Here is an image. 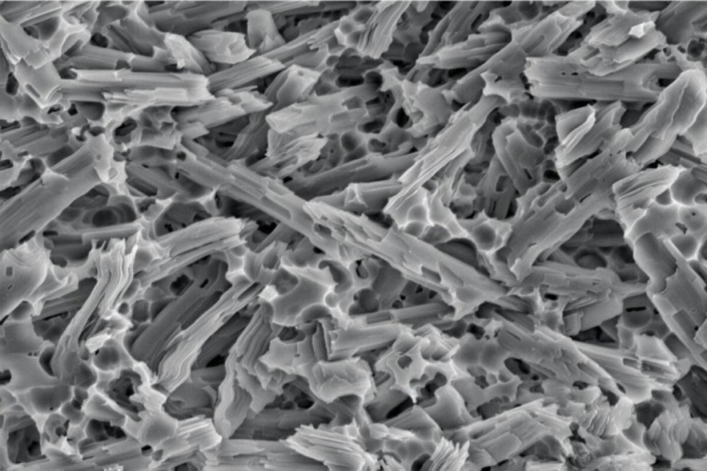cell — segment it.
Here are the masks:
<instances>
[{
	"instance_id": "6da1fadb",
	"label": "cell",
	"mask_w": 707,
	"mask_h": 471,
	"mask_svg": "<svg viewBox=\"0 0 707 471\" xmlns=\"http://www.w3.org/2000/svg\"><path fill=\"white\" fill-rule=\"evenodd\" d=\"M536 95L560 101H620L626 109L640 110L653 103L663 88L659 82L636 77L630 66L614 74L597 76L585 71L568 73L536 65Z\"/></svg>"
},
{
	"instance_id": "7a4b0ae2",
	"label": "cell",
	"mask_w": 707,
	"mask_h": 471,
	"mask_svg": "<svg viewBox=\"0 0 707 471\" xmlns=\"http://www.w3.org/2000/svg\"><path fill=\"white\" fill-rule=\"evenodd\" d=\"M677 259L661 289L648 298L670 332L690 351L696 366L706 370V350L694 342L696 331L706 322V277L677 251Z\"/></svg>"
},
{
	"instance_id": "3957f363",
	"label": "cell",
	"mask_w": 707,
	"mask_h": 471,
	"mask_svg": "<svg viewBox=\"0 0 707 471\" xmlns=\"http://www.w3.org/2000/svg\"><path fill=\"white\" fill-rule=\"evenodd\" d=\"M411 155H384L375 160L367 155L344 160L320 171L301 170L292 182L294 192L306 200L316 199L340 191L354 183L398 177L412 163Z\"/></svg>"
},
{
	"instance_id": "277c9868",
	"label": "cell",
	"mask_w": 707,
	"mask_h": 471,
	"mask_svg": "<svg viewBox=\"0 0 707 471\" xmlns=\"http://www.w3.org/2000/svg\"><path fill=\"white\" fill-rule=\"evenodd\" d=\"M289 442L298 452L323 465L327 470H377L379 455L368 452L340 426L302 425Z\"/></svg>"
},
{
	"instance_id": "5b68a950",
	"label": "cell",
	"mask_w": 707,
	"mask_h": 471,
	"mask_svg": "<svg viewBox=\"0 0 707 471\" xmlns=\"http://www.w3.org/2000/svg\"><path fill=\"white\" fill-rule=\"evenodd\" d=\"M630 138L629 128L623 126L603 144L597 155L585 158L563 181L565 198L579 202L594 193H611L615 182L641 169L626 152Z\"/></svg>"
},
{
	"instance_id": "8992f818",
	"label": "cell",
	"mask_w": 707,
	"mask_h": 471,
	"mask_svg": "<svg viewBox=\"0 0 707 471\" xmlns=\"http://www.w3.org/2000/svg\"><path fill=\"white\" fill-rule=\"evenodd\" d=\"M365 363L360 359L316 361L301 378L311 395L325 403L355 396L365 406L374 398L377 385L371 367Z\"/></svg>"
},
{
	"instance_id": "52a82bcc",
	"label": "cell",
	"mask_w": 707,
	"mask_h": 471,
	"mask_svg": "<svg viewBox=\"0 0 707 471\" xmlns=\"http://www.w3.org/2000/svg\"><path fill=\"white\" fill-rule=\"evenodd\" d=\"M682 169L665 164L646 167L612 185L614 211L624 233L658 197L670 189Z\"/></svg>"
},
{
	"instance_id": "ba28073f",
	"label": "cell",
	"mask_w": 707,
	"mask_h": 471,
	"mask_svg": "<svg viewBox=\"0 0 707 471\" xmlns=\"http://www.w3.org/2000/svg\"><path fill=\"white\" fill-rule=\"evenodd\" d=\"M579 348L598 363L612 378L624 396L635 405L648 402L657 390L675 389L664 386L641 369L640 358L630 349L615 343H594L577 340Z\"/></svg>"
},
{
	"instance_id": "9c48e42d",
	"label": "cell",
	"mask_w": 707,
	"mask_h": 471,
	"mask_svg": "<svg viewBox=\"0 0 707 471\" xmlns=\"http://www.w3.org/2000/svg\"><path fill=\"white\" fill-rule=\"evenodd\" d=\"M706 71L693 69L684 90L681 103L668 126L651 135L640 148L630 154L641 169L658 161L671 147L675 140L682 136L706 107Z\"/></svg>"
},
{
	"instance_id": "30bf717a",
	"label": "cell",
	"mask_w": 707,
	"mask_h": 471,
	"mask_svg": "<svg viewBox=\"0 0 707 471\" xmlns=\"http://www.w3.org/2000/svg\"><path fill=\"white\" fill-rule=\"evenodd\" d=\"M249 1H166L154 7L155 23L164 32L188 37L220 19L244 12Z\"/></svg>"
},
{
	"instance_id": "8fae6325",
	"label": "cell",
	"mask_w": 707,
	"mask_h": 471,
	"mask_svg": "<svg viewBox=\"0 0 707 471\" xmlns=\"http://www.w3.org/2000/svg\"><path fill=\"white\" fill-rule=\"evenodd\" d=\"M561 414L569 418L578 427L602 437L622 432L630 426L636 415V405L625 396L612 403L605 393L588 403H566L560 405Z\"/></svg>"
},
{
	"instance_id": "7c38bea8",
	"label": "cell",
	"mask_w": 707,
	"mask_h": 471,
	"mask_svg": "<svg viewBox=\"0 0 707 471\" xmlns=\"http://www.w3.org/2000/svg\"><path fill=\"white\" fill-rule=\"evenodd\" d=\"M692 416L691 405L686 399L664 407L647 426L644 439L647 450L670 463L683 457Z\"/></svg>"
},
{
	"instance_id": "4fadbf2b",
	"label": "cell",
	"mask_w": 707,
	"mask_h": 471,
	"mask_svg": "<svg viewBox=\"0 0 707 471\" xmlns=\"http://www.w3.org/2000/svg\"><path fill=\"white\" fill-rule=\"evenodd\" d=\"M706 0L672 1L659 11L655 27L668 45L687 52L692 44L706 40Z\"/></svg>"
},
{
	"instance_id": "5bb4252c",
	"label": "cell",
	"mask_w": 707,
	"mask_h": 471,
	"mask_svg": "<svg viewBox=\"0 0 707 471\" xmlns=\"http://www.w3.org/2000/svg\"><path fill=\"white\" fill-rule=\"evenodd\" d=\"M659 11L630 8L624 13L607 15L590 27L579 44L597 50L619 46L632 38H641L656 29Z\"/></svg>"
},
{
	"instance_id": "9a60e30c",
	"label": "cell",
	"mask_w": 707,
	"mask_h": 471,
	"mask_svg": "<svg viewBox=\"0 0 707 471\" xmlns=\"http://www.w3.org/2000/svg\"><path fill=\"white\" fill-rule=\"evenodd\" d=\"M690 71L688 70L681 72L668 86L663 87L657 99L640 115L635 123L628 126L631 139L626 148L627 153H635L651 135L662 131L668 126L679 106Z\"/></svg>"
},
{
	"instance_id": "2e32d148",
	"label": "cell",
	"mask_w": 707,
	"mask_h": 471,
	"mask_svg": "<svg viewBox=\"0 0 707 471\" xmlns=\"http://www.w3.org/2000/svg\"><path fill=\"white\" fill-rule=\"evenodd\" d=\"M634 262L646 278L648 297L659 291L677 265V251L668 239L645 233L630 244Z\"/></svg>"
},
{
	"instance_id": "e0dca14e",
	"label": "cell",
	"mask_w": 707,
	"mask_h": 471,
	"mask_svg": "<svg viewBox=\"0 0 707 471\" xmlns=\"http://www.w3.org/2000/svg\"><path fill=\"white\" fill-rule=\"evenodd\" d=\"M398 177L354 183L316 199L347 211L384 210L389 200L400 189Z\"/></svg>"
},
{
	"instance_id": "ac0fdd59",
	"label": "cell",
	"mask_w": 707,
	"mask_h": 471,
	"mask_svg": "<svg viewBox=\"0 0 707 471\" xmlns=\"http://www.w3.org/2000/svg\"><path fill=\"white\" fill-rule=\"evenodd\" d=\"M209 62L223 68L256 55L248 45L244 32L209 28L188 37Z\"/></svg>"
},
{
	"instance_id": "d6986e66",
	"label": "cell",
	"mask_w": 707,
	"mask_h": 471,
	"mask_svg": "<svg viewBox=\"0 0 707 471\" xmlns=\"http://www.w3.org/2000/svg\"><path fill=\"white\" fill-rule=\"evenodd\" d=\"M284 68L279 61L255 55L235 65L218 69L207 77L208 89L213 95L223 90L258 86Z\"/></svg>"
},
{
	"instance_id": "ffe728a7",
	"label": "cell",
	"mask_w": 707,
	"mask_h": 471,
	"mask_svg": "<svg viewBox=\"0 0 707 471\" xmlns=\"http://www.w3.org/2000/svg\"><path fill=\"white\" fill-rule=\"evenodd\" d=\"M595 121L577 147L566 157L559 170L598 152L603 144L623 126L626 107L622 102H597L592 104Z\"/></svg>"
},
{
	"instance_id": "44dd1931",
	"label": "cell",
	"mask_w": 707,
	"mask_h": 471,
	"mask_svg": "<svg viewBox=\"0 0 707 471\" xmlns=\"http://www.w3.org/2000/svg\"><path fill=\"white\" fill-rule=\"evenodd\" d=\"M165 47L159 48L156 68L161 73H192L208 77L218 68L189 41L188 37L166 32Z\"/></svg>"
},
{
	"instance_id": "7402d4cb",
	"label": "cell",
	"mask_w": 707,
	"mask_h": 471,
	"mask_svg": "<svg viewBox=\"0 0 707 471\" xmlns=\"http://www.w3.org/2000/svg\"><path fill=\"white\" fill-rule=\"evenodd\" d=\"M678 205L652 202L643 215L625 232V239L630 247L632 242L645 233L671 239L682 233L677 220Z\"/></svg>"
},
{
	"instance_id": "603a6c76",
	"label": "cell",
	"mask_w": 707,
	"mask_h": 471,
	"mask_svg": "<svg viewBox=\"0 0 707 471\" xmlns=\"http://www.w3.org/2000/svg\"><path fill=\"white\" fill-rule=\"evenodd\" d=\"M246 41L256 55H266L282 46L284 40L273 14L267 9L249 6L245 12Z\"/></svg>"
},
{
	"instance_id": "cb8c5ba5",
	"label": "cell",
	"mask_w": 707,
	"mask_h": 471,
	"mask_svg": "<svg viewBox=\"0 0 707 471\" xmlns=\"http://www.w3.org/2000/svg\"><path fill=\"white\" fill-rule=\"evenodd\" d=\"M667 45L664 36L655 29L644 37L630 39L617 47H601L597 50V55L603 61L630 66L653 50H663Z\"/></svg>"
},
{
	"instance_id": "d4e9b609",
	"label": "cell",
	"mask_w": 707,
	"mask_h": 471,
	"mask_svg": "<svg viewBox=\"0 0 707 471\" xmlns=\"http://www.w3.org/2000/svg\"><path fill=\"white\" fill-rule=\"evenodd\" d=\"M174 117L179 123L201 122L213 126L246 115L236 104L226 97H215L202 104L190 107L177 108Z\"/></svg>"
},
{
	"instance_id": "484cf974",
	"label": "cell",
	"mask_w": 707,
	"mask_h": 471,
	"mask_svg": "<svg viewBox=\"0 0 707 471\" xmlns=\"http://www.w3.org/2000/svg\"><path fill=\"white\" fill-rule=\"evenodd\" d=\"M678 206L707 205V164L682 169L668 189Z\"/></svg>"
},
{
	"instance_id": "4316f807",
	"label": "cell",
	"mask_w": 707,
	"mask_h": 471,
	"mask_svg": "<svg viewBox=\"0 0 707 471\" xmlns=\"http://www.w3.org/2000/svg\"><path fill=\"white\" fill-rule=\"evenodd\" d=\"M656 315L652 302L641 307L624 308L616 318L617 345L631 349L637 336L648 334Z\"/></svg>"
},
{
	"instance_id": "83f0119b",
	"label": "cell",
	"mask_w": 707,
	"mask_h": 471,
	"mask_svg": "<svg viewBox=\"0 0 707 471\" xmlns=\"http://www.w3.org/2000/svg\"><path fill=\"white\" fill-rule=\"evenodd\" d=\"M657 459L645 450L595 458L583 464L579 470L651 471Z\"/></svg>"
},
{
	"instance_id": "f1b7e54d",
	"label": "cell",
	"mask_w": 707,
	"mask_h": 471,
	"mask_svg": "<svg viewBox=\"0 0 707 471\" xmlns=\"http://www.w3.org/2000/svg\"><path fill=\"white\" fill-rule=\"evenodd\" d=\"M703 371L706 370L693 365L689 372L675 385L679 389L683 399L688 401L690 405L694 404L701 413L706 415L707 407L706 376V374L703 376L701 374Z\"/></svg>"
},
{
	"instance_id": "f546056e",
	"label": "cell",
	"mask_w": 707,
	"mask_h": 471,
	"mask_svg": "<svg viewBox=\"0 0 707 471\" xmlns=\"http://www.w3.org/2000/svg\"><path fill=\"white\" fill-rule=\"evenodd\" d=\"M258 86H251L235 90H223L214 95H222L228 97L245 113H258L269 112L273 104L266 97L263 92L258 90Z\"/></svg>"
},
{
	"instance_id": "4dcf8cb0",
	"label": "cell",
	"mask_w": 707,
	"mask_h": 471,
	"mask_svg": "<svg viewBox=\"0 0 707 471\" xmlns=\"http://www.w3.org/2000/svg\"><path fill=\"white\" fill-rule=\"evenodd\" d=\"M630 350L637 357L644 359L668 361L679 360L663 339L646 334L637 336Z\"/></svg>"
},
{
	"instance_id": "1f68e13d",
	"label": "cell",
	"mask_w": 707,
	"mask_h": 471,
	"mask_svg": "<svg viewBox=\"0 0 707 471\" xmlns=\"http://www.w3.org/2000/svg\"><path fill=\"white\" fill-rule=\"evenodd\" d=\"M677 220L683 232L699 240L706 238L707 205L678 206Z\"/></svg>"
},
{
	"instance_id": "d6a6232c",
	"label": "cell",
	"mask_w": 707,
	"mask_h": 471,
	"mask_svg": "<svg viewBox=\"0 0 707 471\" xmlns=\"http://www.w3.org/2000/svg\"><path fill=\"white\" fill-rule=\"evenodd\" d=\"M661 164L691 169L707 164L695 153L690 144L681 136L677 137L670 149L658 160Z\"/></svg>"
},
{
	"instance_id": "836d02e7",
	"label": "cell",
	"mask_w": 707,
	"mask_h": 471,
	"mask_svg": "<svg viewBox=\"0 0 707 471\" xmlns=\"http://www.w3.org/2000/svg\"><path fill=\"white\" fill-rule=\"evenodd\" d=\"M594 114L595 110L592 104L588 103L585 106L569 109L556 115L554 125L557 142Z\"/></svg>"
},
{
	"instance_id": "e575fe53",
	"label": "cell",
	"mask_w": 707,
	"mask_h": 471,
	"mask_svg": "<svg viewBox=\"0 0 707 471\" xmlns=\"http://www.w3.org/2000/svg\"><path fill=\"white\" fill-rule=\"evenodd\" d=\"M691 146L695 155L707 164V111L706 107L695 122L681 136Z\"/></svg>"
},
{
	"instance_id": "d590c367",
	"label": "cell",
	"mask_w": 707,
	"mask_h": 471,
	"mask_svg": "<svg viewBox=\"0 0 707 471\" xmlns=\"http://www.w3.org/2000/svg\"><path fill=\"white\" fill-rule=\"evenodd\" d=\"M684 445H688L699 456L707 455V424L700 416H692Z\"/></svg>"
},
{
	"instance_id": "8d00e7d4",
	"label": "cell",
	"mask_w": 707,
	"mask_h": 471,
	"mask_svg": "<svg viewBox=\"0 0 707 471\" xmlns=\"http://www.w3.org/2000/svg\"><path fill=\"white\" fill-rule=\"evenodd\" d=\"M706 238L699 240L697 237L682 232L669 240L678 253L687 261L695 260L701 244Z\"/></svg>"
},
{
	"instance_id": "74e56055",
	"label": "cell",
	"mask_w": 707,
	"mask_h": 471,
	"mask_svg": "<svg viewBox=\"0 0 707 471\" xmlns=\"http://www.w3.org/2000/svg\"><path fill=\"white\" fill-rule=\"evenodd\" d=\"M670 468L675 470H707V455L681 459L670 463Z\"/></svg>"
},
{
	"instance_id": "f35d334b",
	"label": "cell",
	"mask_w": 707,
	"mask_h": 471,
	"mask_svg": "<svg viewBox=\"0 0 707 471\" xmlns=\"http://www.w3.org/2000/svg\"><path fill=\"white\" fill-rule=\"evenodd\" d=\"M646 429L647 425L637 417L636 414L630 426L622 432L637 446L647 450L644 443Z\"/></svg>"
},
{
	"instance_id": "ab89813d",
	"label": "cell",
	"mask_w": 707,
	"mask_h": 471,
	"mask_svg": "<svg viewBox=\"0 0 707 471\" xmlns=\"http://www.w3.org/2000/svg\"><path fill=\"white\" fill-rule=\"evenodd\" d=\"M607 15L624 13L630 9V1H597Z\"/></svg>"
},
{
	"instance_id": "60d3db41",
	"label": "cell",
	"mask_w": 707,
	"mask_h": 471,
	"mask_svg": "<svg viewBox=\"0 0 707 471\" xmlns=\"http://www.w3.org/2000/svg\"><path fill=\"white\" fill-rule=\"evenodd\" d=\"M362 79L360 77H342L338 79V84L342 86H353L360 84Z\"/></svg>"
},
{
	"instance_id": "b9f144b4",
	"label": "cell",
	"mask_w": 707,
	"mask_h": 471,
	"mask_svg": "<svg viewBox=\"0 0 707 471\" xmlns=\"http://www.w3.org/2000/svg\"><path fill=\"white\" fill-rule=\"evenodd\" d=\"M368 80L369 83H374V84L378 85L380 84L381 78L379 75L376 73H371L368 76Z\"/></svg>"
}]
</instances>
